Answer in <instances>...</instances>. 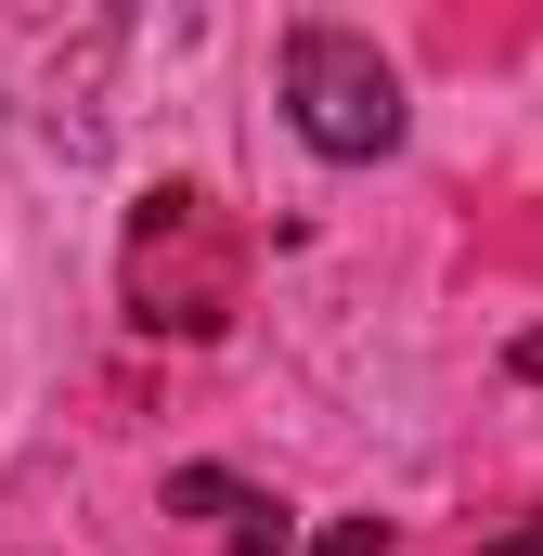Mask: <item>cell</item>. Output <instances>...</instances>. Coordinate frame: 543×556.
<instances>
[{"instance_id":"obj_1","label":"cell","mask_w":543,"mask_h":556,"mask_svg":"<svg viewBox=\"0 0 543 556\" xmlns=\"http://www.w3.org/2000/svg\"><path fill=\"white\" fill-rule=\"evenodd\" d=\"M285 117H298L311 155L363 168V155L402 142V78H389V52L363 26H285Z\"/></svg>"},{"instance_id":"obj_2","label":"cell","mask_w":543,"mask_h":556,"mask_svg":"<svg viewBox=\"0 0 543 556\" xmlns=\"http://www.w3.org/2000/svg\"><path fill=\"white\" fill-rule=\"evenodd\" d=\"M260 505H272V492H247L233 466H168V518H233V531H247Z\"/></svg>"},{"instance_id":"obj_3","label":"cell","mask_w":543,"mask_h":556,"mask_svg":"<svg viewBox=\"0 0 543 556\" xmlns=\"http://www.w3.org/2000/svg\"><path fill=\"white\" fill-rule=\"evenodd\" d=\"M324 556H389V518H337V531H324Z\"/></svg>"},{"instance_id":"obj_4","label":"cell","mask_w":543,"mask_h":556,"mask_svg":"<svg viewBox=\"0 0 543 556\" xmlns=\"http://www.w3.org/2000/svg\"><path fill=\"white\" fill-rule=\"evenodd\" d=\"M285 544H298V531H285V505H260V518L233 531V556H285Z\"/></svg>"},{"instance_id":"obj_5","label":"cell","mask_w":543,"mask_h":556,"mask_svg":"<svg viewBox=\"0 0 543 556\" xmlns=\"http://www.w3.org/2000/svg\"><path fill=\"white\" fill-rule=\"evenodd\" d=\"M492 556H543V518H531V531H505V544H492Z\"/></svg>"}]
</instances>
